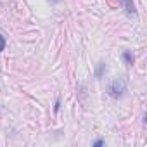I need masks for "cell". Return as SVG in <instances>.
Returning a JSON list of instances; mask_svg holds the SVG:
<instances>
[{
    "instance_id": "cell-1",
    "label": "cell",
    "mask_w": 147,
    "mask_h": 147,
    "mask_svg": "<svg viewBox=\"0 0 147 147\" xmlns=\"http://www.w3.org/2000/svg\"><path fill=\"white\" fill-rule=\"evenodd\" d=\"M123 92H125V82H121V80H114V82L109 85V95H111V97L118 99V97L123 95Z\"/></svg>"
},
{
    "instance_id": "cell-2",
    "label": "cell",
    "mask_w": 147,
    "mask_h": 147,
    "mask_svg": "<svg viewBox=\"0 0 147 147\" xmlns=\"http://www.w3.org/2000/svg\"><path fill=\"white\" fill-rule=\"evenodd\" d=\"M123 59L126 61V64H128V66H131V64H133V55H131V52H130V50H125V52H123Z\"/></svg>"
},
{
    "instance_id": "cell-3",
    "label": "cell",
    "mask_w": 147,
    "mask_h": 147,
    "mask_svg": "<svg viewBox=\"0 0 147 147\" xmlns=\"http://www.w3.org/2000/svg\"><path fill=\"white\" fill-rule=\"evenodd\" d=\"M123 2H125V5H126V12H128V14H133V12H135L133 2H131V0H123Z\"/></svg>"
},
{
    "instance_id": "cell-4",
    "label": "cell",
    "mask_w": 147,
    "mask_h": 147,
    "mask_svg": "<svg viewBox=\"0 0 147 147\" xmlns=\"http://www.w3.org/2000/svg\"><path fill=\"white\" fill-rule=\"evenodd\" d=\"M5 49V38L2 36V35H0V52H2Z\"/></svg>"
},
{
    "instance_id": "cell-5",
    "label": "cell",
    "mask_w": 147,
    "mask_h": 147,
    "mask_svg": "<svg viewBox=\"0 0 147 147\" xmlns=\"http://www.w3.org/2000/svg\"><path fill=\"white\" fill-rule=\"evenodd\" d=\"M102 144H104V140H97V142H95L94 145H95V147H99V145H102Z\"/></svg>"
}]
</instances>
